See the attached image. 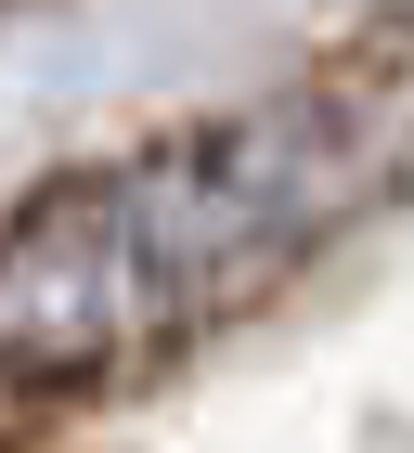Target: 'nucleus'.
Returning <instances> with one entry per match:
<instances>
[{
    "label": "nucleus",
    "instance_id": "f257e3e1",
    "mask_svg": "<svg viewBox=\"0 0 414 453\" xmlns=\"http://www.w3.org/2000/svg\"><path fill=\"white\" fill-rule=\"evenodd\" d=\"M324 195H337L324 104L220 117V130H181L130 169H91L0 234V349L52 363V376L104 363V349L234 298L246 273H272L324 220Z\"/></svg>",
    "mask_w": 414,
    "mask_h": 453
}]
</instances>
